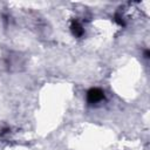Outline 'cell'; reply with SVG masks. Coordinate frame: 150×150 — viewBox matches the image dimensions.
I'll use <instances>...</instances> for the list:
<instances>
[{
    "instance_id": "obj_1",
    "label": "cell",
    "mask_w": 150,
    "mask_h": 150,
    "mask_svg": "<svg viewBox=\"0 0 150 150\" xmlns=\"http://www.w3.org/2000/svg\"><path fill=\"white\" fill-rule=\"evenodd\" d=\"M104 97V94L101 89L98 88H94V89H90L87 94V100L89 103H96V102H100L102 101Z\"/></svg>"
},
{
    "instance_id": "obj_2",
    "label": "cell",
    "mask_w": 150,
    "mask_h": 150,
    "mask_svg": "<svg viewBox=\"0 0 150 150\" xmlns=\"http://www.w3.org/2000/svg\"><path fill=\"white\" fill-rule=\"evenodd\" d=\"M71 30H73L74 35H76V36H81L82 33H83V29H82V27H81V25L79 22H73Z\"/></svg>"
}]
</instances>
